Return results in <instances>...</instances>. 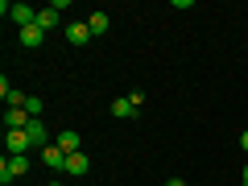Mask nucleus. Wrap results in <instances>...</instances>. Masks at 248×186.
<instances>
[{
  "label": "nucleus",
  "mask_w": 248,
  "mask_h": 186,
  "mask_svg": "<svg viewBox=\"0 0 248 186\" xmlns=\"http://www.w3.org/2000/svg\"><path fill=\"white\" fill-rule=\"evenodd\" d=\"M29 174V157H4L0 161V182L9 186V178H25Z\"/></svg>",
  "instance_id": "obj_1"
},
{
  "label": "nucleus",
  "mask_w": 248,
  "mask_h": 186,
  "mask_svg": "<svg viewBox=\"0 0 248 186\" xmlns=\"http://www.w3.org/2000/svg\"><path fill=\"white\" fill-rule=\"evenodd\" d=\"M91 37H95V33H91L87 21H71V25H66V42H71V46H87Z\"/></svg>",
  "instance_id": "obj_2"
},
{
  "label": "nucleus",
  "mask_w": 248,
  "mask_h": 186,
  "mask_svg": "<svg viewBox=\"0 0 248 186\" xmlns=\"http://www.w3.org/2000/svg\"><path fill=\"white\" fill-rule=\"evenodd\" d=\"M25 137H29V145H33V149H46V145H50V133H46L42 120H29V124H25Z\"/></svg>",
  "instance_id": "obj_3"
},
{
  "label": "nucleus",
  "mask_w": 248,
  "mask_h": 186,
  "mask_svg": "<svg viewBox=\"0 0 248 186\" xmlns=\"http://www.w3.org/2000/svg\"><path fill=\"white\" fill-rule=\"evenodd\" d=\"M87 170H91L87 153H71V157H66V170H62V174H66V178H83Z\"/></svg>",
  "instance_id": "obj_4"
},
{
  "label": "nucleus",
  "mask_w": 248,
  "mask_h": 186,
  "mask_svg": "<svg viewBox=\"0 0 248 186\" xmlns=\"http://www.w3.org/2000/svg\"><path fill=\"white\" fill-rule=\"evenodd\" d=\"M9 17L17 21L21 29H25V25H37V9H29V4H9Z\"/></svg>",
  "instance_id": "obj_5"
},
{
  "label": "nucleus",
  "mask_w": 248,
  "mask_h": 186,
  "mask_svg": "<svg viewBox=\"0 0 248 186\" xmlns=\"http://www.w3.org/2000/svg\"><path fill=\"white\" fill-rule=\"evenodd\" d=\"M29 120H33V116H29L25 108H9V112H4V128H9V133H17V128H25Z\"/></svg>",
  "instance_id": "obj_6"
},
{
  "label": "nucleus",
  "mask_w": 248,
  "mask_h": 186,
  "mask_svg": "<svg viewBox=\"0 0 248 186\" xmlns=\"http://www.w3.org/2000/svg\"><path fill=\"white\" fill-rule=\"evenodd\" d=\"M25 149H33L25 137V128H17V133H9V157H25Z\"/></svg>",
  "instance_id": "obj_7"
},
{
  "label": "nucleus",
  "mask_w": 248,
  "mask_h": 186,
  "mask_svg": "<svg viewBox=\"0 0 248 186\" xmlns=\"http://www.w3.org/2000/svg\"><path fill=\"white\" fill-rule=\"evenodd\" d=\"M54 145H58V149L62 153H66V157H71V153H79V133H75V128H66V133H58V141H54Z\"/></svg>",
  "instance_id": "obj_8"
},
{
  "label": "nucleus",
  "mask_w": 248,
  "mask_h": 186,
  "mask_svg": "<svg viewBox=\"0 0 248 186\" xmlns=\"http://www.w3.org/2000/svg\"><path fill=\"white\" fill-rule=\"evenodd\" d=\"M42 161H46L50 170H66V153H62L58 145H46V149H42Z\"/></svg>",
  "instance_id": "obj_9"
},
{
  "label": "nucleus",
  "mask_w": 248,
  "mask_h": 186,
  "mask_svg": "<svg viewBox=\"0 0 248 186\" xmlns=\"http://www.w3.org/2000/svg\"><path fill=\"white\" fill-rule=\"evenodd\" d=\"M46 42V29L42 25H25L21 29V46H42Z\"/></svg>",
  "instance_id": "obj_10"
},
{
  "label": "nucleus",
  "mask_w": 248,
  "mask_h": 186,
  "mask_svg": "<svg viewBox=\"0 0 248 186\" xmlns=\"http://www.w3.org/2000/svg\"><path fill=\"white\" fill-rule=\"evenodd\" d=\"M112 116H116V120H128V116H137V108L128 104V95H124V99H116V104H112Z\"/></svg>",
  "instance_id": "obj_11"
},
{
  "label": "nucleus",
  "mask_w": 248,
  "mask_h": 186,
  "mask_svg": "<svg viewBox=\"0 0 248 186\" xmlns=\"http://www.w3.org/2000/svg\"><path fill=\"white\" fill-rule=\"evenodd\" d=\"M87 25H91V33H108V13H91V17H87Z\"/></svg>",
  "instance_id": "obj_12"
},
{
  "label": "nucleus",
  "mask_w": 248,
  "mask_h": 186,
  "mask_svg": "<svg viewBox=\"0 0 248 186\" xmlns=\"http://www.w3.org/2000/svg\"><path fill=\"white\" fill-rule=\"evenodd\" d=\"M37 25H42V29H54V25H58V9H42V13H37Z\"/></svg>",
  "instance_id": "obj_13"
},
{
  "label": "nucleus",
  "mask_w": 248,
  "mask_h": 186,
  "mask_svg": "<svg viewBox=\"0 0 248 186\" xmlns=\"http://www.w3.org/2000/svg\"><path fill=\"white\" fill-rule=\"evenodd\" d=\"M25 112L33 116V120H42V99H37V95H29V99H25Z\"/></svg>",
  "instance_id": "obj_14"
},
{
  "label": "nucleus",
  "mask_w": 248,
  "mask_h": 186,
  "mask_svg": "<svg viewBox=\"0 0 248 186\" xmlns=\"http://www.w3.org/2000/svg\"><path fill=\"white\" fill-rule=\"evenodd\" d=\"M25 99H29V95H21V91H17V87H13V91H9V108H25Z\"/></svg>",
  "instance_id": "obj_15"
},
{
  "label": "nucleus",
  "mask_w": 248,
  "mask_h": 186,
  "mask_svg": "<svg viewBox=\"0 0 248 186\" xmlns=\"http://www.w3.org/2000/svg\"><path fill=\"white\" fill-rule=\"evenodd\" d=\"M240 149L248 153V128H244V133H240Z\"/></svg>",
  "instance_id": "obj_16"
},
{
  "label": "nucleus",
  "mask_w": 248,
  "mask_h": 186,
  "mask_svg": "<svg viewBox=\"0 0 248 186\" xmlns=\"http://www.w3.org/2000/svg\"><path fill=\"white\" fill-rule=\"evenodd\" d=\"M166 186H186V182H182V178H170V182H166Z\"/></svg>",
  "instance_id": "obj_17"
},
{
  "label": "nucleus",
  "mask_w": 248,
  "mask_h": 186,
  "mask_svg": "<svg viewBox=\"0 0 248 186\" xmlns=\"http://www.w3.org/2000/svg\"><path fill=\"white\" fill-rule=\"evenodd\" d=\"M240 178H244V186H248V166H244V174H240Z\"/></svg>",
  "instance_id": "obj_18"
},
{
  "label": "nucleus",
  "mask_w": 248,
  "mask_h": 186,
  "mask_svg": "<svg viewBox=\"0 0 248 186\" xmlns=\"http://www.w3.org/2000/svg\"><path fill=\"white\" fill-rule=\"evenodd\" d=\"M46 186H62V182H46Z\"/></svg>",
  "instance_id": "obj_19"
}]
</instances>
